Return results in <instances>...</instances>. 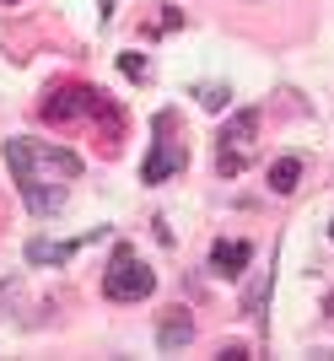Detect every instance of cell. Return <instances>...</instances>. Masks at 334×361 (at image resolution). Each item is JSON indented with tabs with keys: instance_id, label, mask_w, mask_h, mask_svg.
<instances>
[{
	"instance_id": "obj_5",
	"label": "cell",
	"mask_w": 334,
	"mask_h": 361,
	"mask_svg": "<svg viewBox=\"0 0 334 361\" xmlns=\"http://www.w3.org/2000/svg\"><path fill=\"white\" fill-rule=\"evenodd\" d=\"M248 259H254V243L243 238H221L211 248V275H221V281H237V275L248 270Z\"/></svg>"
},
{
	"instance_id": "obj_11",
	"label": "cell",
	"mask_w": 334,
	"mask_h": 361,
	"mask_svg": "<svg viewBox=\"0 0 334 361\" xmlns=\"http://www.w3.org/2000/svg\"><path fill=\"white\" fill-rule=\"evenodd\" d=\"M270 275H275V270H264V275H259V286L248 291V313H254L259 324H264V291H270Z\"/></svg>"
},
{
	"instance_id": "obj_2",
	"label": "cell",
	"mask_w": 334,
	"mask_h": 361,
	"mask_svg": "<svg viewBox=\"0 0 334 361\" xmlns=\"http://www.w3.org/2000/svg\"><path fill=\"white\" fill-rule=\"evenodd\" d=\"M38 114H44L49 124H76V119H92L97 130H103V119L124 124V119H119V108L108 103L97 87H87V81H65V87H49V92H44V103H38Z\"/></svg>"
},
{
	"instance_id": "obj_7",
	"label": "cell",
	"mask_w": 334,
	"mask_h": 361,
	"mask_svg": "<svg viewBox=\"0 0 334 361\" xmlns=\"http://www.w3.org/2000/svg\"><path fill=\"white\" fill-rule=\"evenodd\" d=\"M254 135H259V114H254V108H237V114L221 124V135H216V140H221L227 151H248Z\"/></svg>"
},
{
	"instance_id": "obj_15",
	"label": "cell",
	"mask_w": 334,
	"mask_h": 361,
	"mask_svg": "<svg viewBox=\"0 0 334 361\" xmlns=\"http://www.w3.org/2000/svg\"><path fill=\"white\" fill-rule=\"evenodd\" d=\"M323 313H329V318H334V291H329V297H323Z\"/></svg>"
},
{
	"instance_id": "obj_13",
	"label": "cell",
	"mask_w": 334,
	"mask_h": 361,
	"mask_svg": "<svg viewBox=\"0 0 334 361\" xmlns=\"http://www.w3.org/2000/svg\"><path fill=\"white\" fill-rule=\"evenodd\" d=\"M156 11H162V16L151 22V32H173V27L183 22V11H178V6H156Z\"/></svg>"
},
{
	"instance_id": "obj_10",
	"label": "cell",
	"mask_w": 334,
	"mask_h": 361,
	"mask_svg": "<svg viewBox=\"0 0 334 361\" xmlns=\"http://www.w3.org/2000/svg\"><path fill=\"white\" fill-rule=\"evenodd\" d=\"M194 97H199V108L221 114V108L232 103V87H221V81H199V87H194Z\"/></svg>"
},
{
	"instance_id": "obj_3",
	"label": "cell",
	"mask_w": 334,
	"mask_h": 361,
	"mask_svg": "<svg viewBox=\"0 0 334 361\" xmlns=\"http://www.w3.org/2000/svg\"><path fill=\"white\" fill-rule=\"evenodd\" d=\"M151 286H156V275L146 270V259H140L130 243H119L113 259H108V270H103V297L108 302H146Z\"/></svg>"
},
{
	"instance_id": "obj_9",
	"label": "cell",
	"mask_w": 334,
	"mask_h": 361,
	"mask_svg": "<svg viewBox=\"0 0 334 361\" xmlns=\"http://www.w3.org/2000/svg\"><path fill=\"white\" fill-rule=\"evenodd\" d=\"M297 183H302V157H275L270 162V189L275 195H297Z\"/></svg>"
},
{
	"instance_id": "obj_6",
	"label": "cell",
	"mask_w": 334,
	"mask_h": 361,
	"mask_svg": "<svg viewBox=\"0 0 334 361\" xmlns=\"http://www.w3.org/2000/svg\"><path fill=\"white\" fill-rule=\"evenodd\" d=\"M194 340V318H189V307H167L162 324H156V345L162 350H183Z\"/></svg>"
},
{
	"instance_id": "obj_8",
	"label": "cell",
	"mask_w": 334,
	"mask_h": 361,
	"mask_svg": "<svg viewBox=\"0 0 334 361\" xmlns=\"http://www.w3.org/2000/svg\"><path fill=\"white\" fill-rule=\"evenodd\" d=\"M81 243H92V238H70V243L32 238V243H27V264H65V259H76V254H81Z\"/></svg>"
},
{
	"instance_id": "obj_12",
	"label": "cell",
	"mask_w": 334,
	"mask_h": 361,
	"mask_svg": "<svg viewBox=\"0 0 334 361\" xmlns=\"http://www.w3.org/2000/svg\"><path fill=\"white\" fill-rule=\"evenodd\" d=\"M119 71L130 75V81H151V65L140 60V54H119Z\"/></svg>"
},
{
	"instance_id": "obj_1",
	"label": "cell",
	"mask_w": 334,
	"mask_h": 361,
	"mask_svg": "<svg viewBox=\"0 0 334 361\" xmlns=\"http://www.w3.org/2000/svg\"><path fill=\"white\" fill-rule=\"evenodd\" d=\"M6 167L16 173V189L32 216H54L65 205V183L81 178V157L49 140H6Z\"/></svg>"
},
{
	"instance_id": "obj_16",
	"label": "cell",
	"mask_w": 334,
	"mask_h": 361,
	"mask_svg": "<svg viewBox=\"0 0 334 361\" xmlns=\"http://www.w3.org/2000/svg\"><path fill=\"white\" fill-rule=\"evenodd\" d=\"M0 6H11V0H0Z\"/></svg>"
},
{
	"instance_id": "obj_4",
	"label": "cell",
	"mask_w": 334,
	"mask_h": 361,
	"mask_svg": "<svg viewBox=\"0 0 334 361\" xmlns=\"http://www.w3.org/2000/svg\"><path fill=\"white\" fill-rule=\"evenodd\" d=\"M173 130H178V119H173V114H156L151 119V151H146V162H140V178L146 183H167L173 178V173H183V167H189V151L178 146V140H173Z\"/></svg>"
},
{
	"instance_id": "obj_14",
	"label": "cell",
	"mask_w": 334,
	"mask_h": 361,
	"mask_svg": "<svg viewBox=\"0 0 334 361\" xmlns=\"http://www.w3.org/2000/svg\"><path fill=\"white\" fill-rule=\"evenodd\" d=\"M97 6H103V22H108V16H113V0H97Z\"/></svg>"
}]
</instances>
